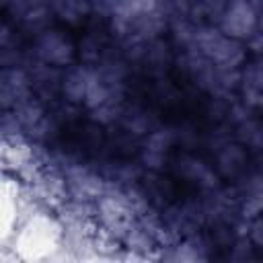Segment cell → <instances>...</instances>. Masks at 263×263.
<instances>
[{"instance_id":"6da1fadb","label":"cell","mask_w":263,"mask_h":263,"mask_svg":"<svg viewBox=\"0 0 263 263\" xmlns=\"http://www.w3.org/2000/svg\"><path fill=\"white\" fill-rule=\"evenodd\" d=\"M127 99L166 125L197 129L212 119L208 95L175 66L136 70L127 78Z\"/></svg>"},{"instance_id":"7a4b0ae2","label":"cell","mask_w":263,"mask_h":263,"mask_svg":"<svg viewBox=\"0 0 263 263\" xmlns=\"http://www.w3.org/2000/svg\"><path fill=\"white\" fill-rule=\"evenodd\" d=\"M51 144L64 154L88 162L127 164L140 154V144L132 134L82 113L62 115L51 129Z\"/></svg>"},{"instance_id":"3957f363","label":"cell","mask_w":263,"mask_h":263,"mask_svg":"<svg viewBox=\"0 0 263 263\" xmlns=\"http://www.w3.org/2000/svg\"><path fill=\"white\" fill-rule=\"evenodd\" d=\"M150 199L164 208H185L199 195V183L177 168H164L154 173L146 183Z\"/></svg>"}]
</instances>
